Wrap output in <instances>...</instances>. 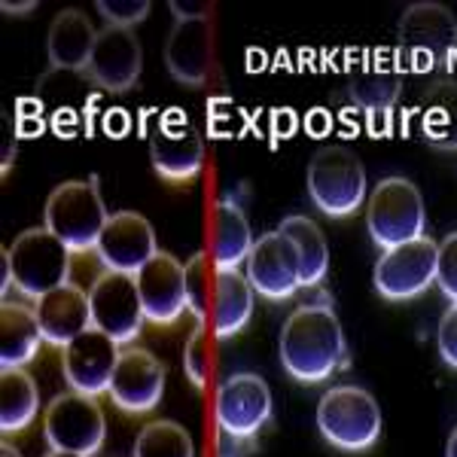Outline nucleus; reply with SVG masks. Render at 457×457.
<instances>
[{"mask_svg":"<svg viewBox=\"0 0 457 457\" xmlns=\"http://www.w3.org/2000/svg\"><path fill=\"white\" fill-rule=\"evenodd\" d=\"M141 68L144 49L131 28L107 25L104 31H98V43H95V53L86 68V77L95 86L104 88V92L122 95L135 88V83L141 79Z\"/></svg>","mask_w":457,"mask_h":457,"instance_id":"obj_15","label":"nucleus"},{"mask_svg":"<svg viewBox=\"0 0 457 457\" xmlns=\"http://www.w3.org/2000/svg\"><path fill=\"white\" fill-rule=\"evenodd\" d=\"M436 348H439V357L445 360L452 370H457V305H452L442 314L439 329H436Z\"/></svg>","mask_w":457,"mask_h":457,"instance_id":"obj_34","label":"nucleus"},{"mask_svg":"<svg viewBox=\"0 0 457 457\" xmlns=\"http://www.w3.org/2000/svg\"><path fill=\"white\" fill-rule=\"evenodd\" d=\"M0 366L4 370H25L43 342V329L37 323L34 308L21 302H4L0 312Z\"/></svg>","mask_w":457,"mask_h":457,"instance_id":"obj_24","label":"nucleus"},{"mask_svg":"<svg viewBox=\"0 0 457 457\" xmlns=\"http://www.w3.org/2000/svg\"><path fill=\"white\" fill-rule=\"evenodd\" d=\"M445 457H457V427H454V433H452V436H448Z\"/></svg>","mask_w":457,"mask_h":457,"instance_id":"obj_39","label":"nucleus"},{"mask_svg":"<svg viewBox=\"0 0 457 457\" xmlns=\"http://www.w3.org/2000/svg\"><path fill=\"white\" fill-rule=\"evenodd\" d=\"M46 457H83V454H71V452H49Z\"/></svg>","mask_w":457,"mask_h":457,"instance_id":"obj_41","label":"nucleus"},{"mask_svg":"<svg viewBox=\"0 0 457 457\" xmlns=\"http://www.w3.org/2000/svg\"><path fill=\"white\" fill-rule=\"evenodd\" d=\"M436 284L439 290L457 305V232L445 235L436 250Z\"/></svg>","mask_w":457,"mask_h":457,"instance_id":"obj_33","label":"nucleus"},{"mask_svg":"<svg viewBox=\"0 0 457 457\" xmlns=\"http://www.w3.org/2000/svg\"><path fill=\"white\" fill-rule=\"evenodd\" d=\"M421 135L436 150H457V83H436L421 107Z\"/></svg>","mask_w":457,"mask_h":457,"instance_id":"obj_27","label":"nucleus"},{"mask_svg":"<svg viewBox=\"0 0 457 457\" xmlns=\"http://www.w3.org/2000/svg\"><path fill=\"white\" fill-rule=\"evenodd\" d=\"M213 64V25L211 19L174 21L165 40V68L183 86H204Z\"/></svg>","mask_w":457,"mask_h":457,"instance_id":"obj_19","label":"nucleus"},{"mask_svg":"<svg viewBox=\"0 0 457 457\" xmlns=\"http://www.w3.org/2000/svg\"><path fill=\"white\" fill-rule=\"evenodd\" d=\"M271 390L256 372H235L217 390V424L228 439H250L269 424Z\"/></svg>","mask_w":457,"mask_h":457,"instance_id":"obj_12","label":"nucleus"},{"mask_svg":"<svg viewBox=\"0 0 457 457\" xmlns=\"http://www.w3.org/2000/svg\"><path fill=\"white\" fill-rule=\"evenodd\" d=\"M171 12L177 21H195V19H208L213 12V4H198V0H171Z\"/></svg>","mask_w":457,"mask_h":457,"instance_id":"obj_35","label":"nucleus"},{"mask_svg":"<svg viewBox=\"0 0 457 457\" xmlns=\"http://www.w3.org/2000/svg\"><path fill=\"white\" fill-rule=\"evenodd\" d=\"M12 290V275H10V265H6V260L0 256V293H10Z\"/></svg>","mask_w":457,"mask_h":457,"instance_id":"obj_38","label":"nucleus"},{"mask_svg":"<svg viewBox=\"0 0 457 457\" xmlns=\"http://www.w3.org/2000/svg\"><path fill=\"white\" fill-rule=\"evenodd\" d=\"M37 323L43 329V338L58 348H68L77 336H83L86 329H92V302L88 293L79 287H58V290L46 293L43 299H37L34 305Z\"/></svg>","mask_w":457,"mask_h":457,"instance_id":"obj_20","label":"nucleus"},{"mask_svg":"<svg viewBox=\"0 0 457 457\" xmlns=\"http://www.w3.org/2000/svg\"><path fill=\"white\" fill-rule=\"evenodd\" d=\"M40 394L25 370H4L0 375V430L19 433L37 418Z\"/></svg>","mask_w":457,"mask_h":457,"instance_id":"obj_28","label":"nucleus"},{"mask_svg":"<svg viewBox=\"0 0 457 457\" xmlns=\"http://www.w3.org/2000/svg\"><path fill=\"white\" fill-rule=\"evenodd\" d=\"M424 198L409 177H385L366 198V228L381 250L424 235Z\"/></svg>","mask_w":457,"mask_h":457,"instance_id":"obj_7","label":"nucleus"},{"mask_svg":"<svg viewBox=\"0 0 457 457\" xmlns=\"http://www.w3.org/2000/svg\"><path fill=\"white\" fill-rule=\"evenodd\" d=\"M281 363L302 385L327 381L345 363V333L336 308L299 305L281 329Z\"/></svg>","mask_w":457,"mask_h":457,"instance_id":"obj_1","label":"nucleus"},{"mask_svg":"<svg viewBox=\"0 0 457 457\" xmlns=\"http://www.w3.org/2000/svg\"><path fill=\"white\" fill-rule=\"evenodd\" d=\"M107 220L110 213L95 180L58 183L43 208V223L71 253H86L98 247Z\"/></svg>","mask_w":457,"mask_h":457,"instance_id":"obj_2","label":"nucleus"},{"mask_svg":"<svg viewBox=\"0 0 457 457\" xmlns=\"http://www.w3.org/2000/svg\"><path fill=\"white\" fill-rule=\"evenodd\" d=\"M43 433H46L53 452L92 457L104 445L107 421L95 396L71 390V394H62L49 403L46 418H43Z\"/></svg>","mask_w":457,"mask_h":457,"instance_id":"obj_8","label":"nucleus"},{"mask_svg":"<svg viewBox=\"0 0 457 457\" xmlns=\"http://www.w3.org/2000/svg\"><path fill=\"white\" fill-rule=\"evenodd\" d=\"M247 281L260 296L271 302H284L302 287V262L293 241L275 232H265L253 241L247 256Z\"/></svg>","mask_w":457,"mask_h":457,"instance_id":"obj_13","label":"nucleus"},{"mask_svg":"<svg viewBox=\"0 0 457 457\" xmlns=\"http://www.w3.org/2000/svg\"><path fill=\"white\" fill-rule=\"evenodd\" d=\"M88 302H92V327L110 336L116 345H129L141 336L146 314L135 275H125V271L98 275L88 290Z\"/></svg>","mask_w":457,"mask_h":457,"instance_id":"obj_9","label":"nucleus"},{"mask_svg":"<svg viewBox=\"0 0 457 457\" xmlns=\"http://www.w3.org/2000/svg\"><path fill=\"white\" fill-rule=\"evenodd\" d=\"M436 250L439 245L427 235L385 250L381 260L375 262L372 275L378 296L390 302L421 296L427 287H433V281H436Z\"/></svg>","mask_w":457,"mask_h":457,"instance_id":"obj_10","label":"nucleus"},{"mask_svg":"<svg viewBox=\"0 0 457 457\" xmlns=\"http://www.w3.org/2000/svg\"><path fill=\"white\" fill-rule=\"evenodd\" d=\"M400 64L415 73H439L457 49V19L442 4H411L400 19Z\"/></svg>","mask_w":457,"mask_h":457,"instance_id":"obj_4","label":"nucleus"},{"mask_svg":"<svg viewBox=\"0 0 457 457\" xmlns=\"http://www.w3.org/2000/svg\"><path fill=\"white\" fill-rule=\"evenodd\" d=\"M0 457H21V452L19 448H12L10 442H4V445H0Z\"/></svg>","mask_w":457,"mask_h":457,"instance_id":"obj_40","label":"nucleus"},{"mask_svg":"<svg viewBox=\"0 0 457 457\" xmlns=\"http://www.w3.org/2000/svg\"><path fill=\"white\" fill-rule=\"evenodd\" d=\"M183 372L193 381V387L202 390L208 385V338H204V323H198L187 338V348H183Z\"/></svg>","mask_w":457,"mask_h":457,"instance_id":"obj_31","label":"nucleus"},{"mask_svg":"<svg viewBox=\"0 0 457 457\" xmlns=\"http://www.w3.org/2000/svg\"><path fill=\"white\" fill-rule=\"evenodd\" d=\"M308 195L317 211L333 220H345L363 208L370 187L357 153L348 146H320L308 162Z\"/></svg>","mask_w":457,"mask_h":457,"instance_id":"obj_5","label":"nucleus"},{"mask_svg":"<svg viewBox=\"0 0 457 457\" xmlns=\"http://www.w3.org/2000/svg\"><path fill=\"white\" fill-rule=\"evenodd\" d=\"M135 278H137V290H141L146 320L165 327V323H174L189 308L187 265L177 260V256L159 250Z\"/></svg>","mask_w":457,"mask_h":457,"instance_id":"obj_18","label":"nucleus"},{"mask_svg":"<svg viewBox=\"0 0 457 457\" xmlns=\"http://www.w3.org/2000/svg\"><path fill=\"white\" fill-rule=\"evenodd\" d=\"M150 162L162 180H195L204 162V141L180 110L162 113L156 131L150 135Z\"/></svg>","mask_w":457,"mask_h":457,"instance_id":"obj_11","label":"nucleus"},{"mask_svg":"<svg viewBox=\"0 0 457 457\" xmlns=\"http://www.w3.org/2000/svg\"><path fill=\"white\" fill-rule=\"evenodd\" d=\"M120 345L110 336H104L101 329H86L83 336H77L73 342L64 348V378L73 390L86 396H98L110 390L113 381L116 363H120Z\"/></svg>","mask_w":457,"mask_h":457,"instance_id":"obj_17","label":"nucleus"},{"mask_svg":"<svg viewBox=\"0 0 457 457\" xmlns=\"http://www.w3.org/2000/svg\"><path fill=\"white\" fill-rule=\"evenodd\" d=\"M403 92V68L381 55H363L348 73V95L357 107L378 116L390 113Z\"/></svg>","mask_w":457,"mask_h":457,"instance_id":"obj_21","label":"nucleus"},{"mask_svg":"<svg viewBox=\"0 0 457 457\" xmlns=\"http://www.w3.org/2000/svg\"><path fill=\"white\" fill-rule=\"evenodd\" d=\"M317 430L342 452H366L381 436V409L366 387H333L317 403Z\"/></svg>","mask_w":457,"mask_h":457,"instance_id":"obj_6","label":"nucleus"},{"mask_svg":"<svg viewBox=\"0 0 457 457\" xmlns=\"http://www.w3.org/2000/svg\"><path fill=\"white\" fill-rule=\"evenodd\" d=\"M278 232L287 235L293 241L302 262V287H317L327 278L329 271V247L327 238H323L320 226L314 223L312 217H302V213H293V217H284Z\"/></svg>","mask_w":457,"mask_h":457,"instance_id":"obj_26","label":"nucleus"},{"mask_svg":"<svg viewBox=\"0 0 457 457\" xmlns=\"http://www.w3.org/2000/svg\"><path fill=\"white\" fill-rule=\"evenodd\" d=\"M98 12L113 28H135L150 16V0H98Z\"/></svg>","mask_w":457,"mask_h":457,"instance_id":"obj_32","label":"nucleus"},{"mask_svg":"<svg viewBox=\"0 0 457 457\" xmlns=\"http://www.w3.org/2000/svg\"><path fill=\"white\" fill-rule=\"evenodd\" d=\"M4 260L10 265L12 287L34 302L71 284V250L46 226L25 228L19 238H12Z\"/></svg>","mask_w":457,"mask_h":457,"instance_id":"obj_3","label":"nucleus"},{"mask_svg":"<svg viewBox=\"0 0 457 457\" xmlns=\"http://www.w3.org/2000/svg\"><path fill=\"white\" fill-rule=\"evenodd\" d=\"M135 457H195V445L187 427L162 418L137 433Z\"/></svg>","mask_w":457,"mask_h":457,"instance_id":"obj_29","label":"nucleus"},{"mask_svg":"<svg viewBox=\"0 0 457 457\" xmlns=\"http://www.w3.org/2000/svg\"><path fill=\"white\" fill-rule=\"evenodd\" d=\"M253 232H250L247 213L232 198H220L213 204V265L217 269H238L247 262L253 250Z\"/></svg>","mask_w":457,"mask_h":457,"instance_id":"obj_25","label":"nucleus"},{"mask_svg":"<svg viewBox=\"0 0 457 457\" xmlns=\"http://www.w3.org/2000/svg\"><path fill=\"white\" fill-rule=\"evenodd\" d=\"M213 275H211V262H208V253L198 250L193 260L187 262V302H189V312L198 323H204L208 317L211 305H213Z\"/></svg>","mask_w":457,"mask_h":457,"instance_id":"obj_30","label":"nucleus"},{"mask_svg":"<svg viewBox=\"0 0 457 457\" xmlns=\"http://www.w3.org/2000/svg\"><path fill=\"white\" fill-rule=\"evenodd\" d=\"M37 10V0H4V12H10V16H25V12Z\"/></svg>","mask_w":457,"mask_h":457,"instance_id":"obj_37","label":"nucleus"},{"mask_svg":"<svg viewBox=\"0 0 457 457\" xmlns=\"http://www.w3.org/2000/svg\"><path fill=\"white\" fill-rule=\"evenodd\" d=\"M98 43V31H95L92 19L83 10H62L49 25L46 37V53H49V68L53 71H68L77 73L88 68V58L95 53Z\"/></svg>","mask_w":457,"mask_h":457,"instance_id":"obj_22","label":"nucleus"},{"mask_svg":"<svg viewBox=\"0 0 457 457\" xmlns=\"http://www.w3.org/2000/svg\"><path fill=\"white\" fill-rule=\"evenodd\" d=\"M95 250H98L101 262L107 265V271H125V275H137L159 253L150 220L135 211L110 213Z\"/></svg>","mask_w":457,"mask_h":457,"instance_id":"obj_16","label":"nucleus"},{"mask_svg":"<svg viewBox=\"0 0 457 457\" xmlns=\"http://www.w3.org/2000/svg\"><path fill=\"white\" fill-rule=\"evenodd\" d=\"M16 144H19L16 120H10V116H6V120H4V165H0V171H4V174H10V168H12V159H16Z\"/></svg>","mask_w":457,"mask_h":457,"instance_id":"obj_36","label":"nucleus"},{"mask_svg":"<svg viewBox=\"0 0 457 457\" xmlns=\"http://www.w3.org/2000/svg\"><path fill=\"white\" fill-rule=\"evenodd\" d=\"M165 378L168 370L162 360H156V353L129 348L120 353L107 394L116 403V409L129 411V415H146L156 409L162 394H165Z\"/></svg>","mask_w":457,"mask_h":457,"instance_id":"obj_14","label":"nucleus"},{"mask_svg":"<svg viewBox=\"0 0 457 457\" xmlns=\"http://www.w3.org/2000/svg\"><path fill=\"white\" fill-rule=\"evenodd\" d=\"M253 287L238 269L213 271V333L220 338L238 336L253 314Z\"/></svg>","mask_w":457,"mask_h":457,"instance_id":"obj_23","label":"nucleus"}]
</instances>
